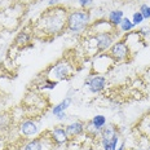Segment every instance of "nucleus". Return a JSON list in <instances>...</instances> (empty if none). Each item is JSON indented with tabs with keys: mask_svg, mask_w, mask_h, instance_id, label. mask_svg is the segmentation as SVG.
<instances>
[{
	"mask_svg": "<svg viewBox=\"0 0 150 150\" xmlns=\"http://www.w3.org/2000/svg\"><path fill=\"white\" fill-rule=\"evenodd\" d=\"M49 135H51V139L53 140V142L56 144V146H60V145H65L70 141L69 139L66 129H65L62 126H57L54 127L52 131H49Z\"/></svg>",
	"mask_w": 150,
	"mask_h": 150,
	"instance_id": "8",
	"label": "nucleus"
},
{
	"mask_svg": "<svg viewBox=\"0 0 150 150\" xmlns=\"http://www.w3.org/2000/svg\"><path fill=\"white\" fill-rule=\"evenodd\" d=\"M74 65L71 61H69L67 58H62V60L57 61L56 64L51 65L47 70L45 78L52 82H61V80H66L69 78L73 76L74 74Z\"/></svg>",
	"mask_w": 150,
	"mask_h": 150,
	"instance_id": "3",
	"label": "nucleus"
},
{
	"mask_svg": "<svg viewBox=\"0 0 150 150\" xmlns=\"http://www.w3.org/2000/svg\"><path fill=\"white\" fill-rule=\"evenodd\" d=\"M39 132V124L38 122L33 119H26L23 122H21L20 124V133L25 137H31L35 136Z\"/></svg>",
	"mask_w": 150,
	"mask_h": 150,
	"instance_id": "9",
	"label": "nucleus"
},
{
	"mask_svg": "<svg viewBox=\"0 0 150 150\" xmlns=\"http://www.w3.org/2000/svg\"><path fill=\"white\" fill-rule=\"evenodd\" d=\"M65 129H66L69 139L71 140V139H74V137L80 136L84 131H86V124H84V122H82V120H75L73 123L67 124Z\"/></svg>",
	"mask_w": 150,
	"mask_h": 150,
	"instance_id": "10",
	"label": "nucleus"
},
{
	"mask_svg": "<svg viewBox=\"0 0 150 150\" xmlns=\"http://www.w3.org/2000/svg\"><path fill=\"white\" fill-rule=\"evenodd\" d=\"M53 148H56V144L51 139L48 131L39 137H35V139L30 140L29 142H26L23 146V150H53Z\"/></svg>",
	"mask_w": 150,
	"mask_h": 150,
	"instance_id": "4",
	"label": "nucleus"
},
{
	"mask_svg": "<svg viewBox=\"0 0 150 150\" xmlns=\"http://www.w3.org/2000/svg\"><path fill=\"white\" fill-rule=\"evenodd\" d=\"M71 104H73V98L70 97V96H67L66 98H64L61 102H58L57 105H54L53 106V109H52V112H53V115H58L60 112L62 111H66L71 106Z\"/></svg>",
	"mask_w": 150,
	"mask_h": 150,
	"instance_id": "12",
	"label": "nucleus"
},
{
	"mask_svg": "<svg viewBox=\"0 0 150 150\" xmlns=\"http://www.w3.org/2000/svg\"><path fill=\"white\" fill-rule=\"evenodd\" d=\"M106 84H108V80H106V76H104V75H92L86 82V86H88V88L92 93H100L101 91H104Z\"/></svg>",
	"mask_w": 150,
	"mask_h": 150,
	"instance_id": "7",
	"label": "nucleus"
},
{
	"mask_svg": "<svg viewBox=\"0 0 150 150\" xmlns=\"http://www.w3.org/2000/svg\"><path fill=\"white\" fill-rule=\"evenodd\" d=\"M123 18H124V12L120 11V9H114V11H111L108 16V21L110 22V25L112 27H115V29L120 25Z\"/></svg>",
	"mask_w": 150,
	"mask_h": 150,
	"instance_id": "11",
	"label": "nucleus"
},
{
	"mask_svg": "<svg viewBox=\"0 0 150 150\" xmlns=\"http://www.w3.org/2000/svg\"><path fill=\"white\" fill-rule=\"evenodd\" d=\"M109 54L111 56L112 60L115 62H124L129 58V56L132 54V52H131V49H129V47H128L127 43L124 42L123 39H120V40L114 42V44L110 47Z\"/></svg>",
	"mask_w": 150,
	"mask_h": 150,
	"instance_id": "5",
	"label": "nucleus"
},
{
	"mask_svg": "<svg viewBox=\"0 0 150 150\" xmlns=\"http://www.w3.org/2000/svg\"><path fill=\"white\" fill-rule=\"evenodd\" d=\"M119 30H120V33H131L133 29H135V25L132 23V21L129 20V18H126L124 17L123 20H122V22L119 26Z\"/></svg>",
	"mask_w": 150,
	"mask_h": 150,
	"instance_id": "15",
	"label": "nucleus"
},
{
	"mask_svg": "<svg viewBox=\"0 0 150 150\" xmlns=\"http://www.w3.org/2000/svg\"><path fill=\"white\" fill-rule=\"evenodd\" d=\"M78 3H79L80 8L87 9L88 7H91V5L93 4V0H78Z\"/></svg>",
	"mask_w": 150,
	"mask_h": 150,
	"instance_id": "18",
	"label": "nucleus"
},
{
	"mask_svg": "<svg viewBox=\"0 0 150 150\" xmlns=\"http://www.w3.org/2000/svg\"><path fill=\"white\" fill-rule=\"evenodd\" d=\"M48 4H49V7H56V5L60 4V0H49Z\"/></svg>",
	"mask_w": 150,
	"mask_h": 150,
	"instance_id": "20",
	"label": "nucleus"
},
{
	"mask_svg": "<svg viewBox=\"0 0 150 150\" xmlns=\"http://www.w3.org/2000/svg\"><path fill=\"white\" fill-rule=\"evenodd\" d=\"M91 25V12L88 9L79 8L69 11L66 31L71 34H80L84 33Z\"/></svg>",
	"mask_w": 150,
	"mask_h": 150,
	"instance_id": "2",
	"label": "nucleus"
},
{
	"mask_svg": "<svg viewBox=\"0 0 150 150\" xmlns=\"http://www.w3.org/2000/svg\"><path fill=\"white\" fill-rule=\"evenodd\" d=\"M56 117H57L58 120H64L65 118H66V111H62V112H60L58 115H56Z\"/></svg>",
	"mask_w": 150,
	"mask_h": 150,
	"instance_id": "19",
	"label": "nucleus"
},
{
	"mask_svg": "<svg viewBox=\"0 0 150 150\" xmlns=\"http://www.w3.org/2000/svg\"><path fill=\"white\" fill-rule=\"evenodd\" d=\"M139 12L142 14V17L145 18V20H150V5H148V4H142L141 7H140Z\"/></svg>",
	"mask_w": 150,
	"mask_h": 150,
	"instance_id": "17",
	"label": "nucleus"
},
{
	"mask_svg": "<svg viewBox=\"0 0 150 150\" xmlns=\"http://www.w3.org/2000/svg\"><path fill=\"white\" fill-rule=\"evenodd\" d=\"M117 150H126V142H122L120 146H118Z\"/></svg>",
	"mask_w": 150,
	"mask_h": 150,
	"instance_id": "21",
	"label": "nucleus"
},
{
	"mask_svg": "<svg viewBox=\"0 0 150 150\" xmlns=\"http://www.w3.org/2000/svg\"><path fill=\"white\" fill-rule=\"evenodd\" d=\"M31 38H33V33H29V31H26V30H22L17 35V38H16L14 43H16V45L17 47H23V45L29 44V43L31 42Z\"/></svg>",
	"mask_w": 150,
	"mask_h": 150,
	"instance_id": "13",
	"label": "nucleus"
},
{
	"mask_svg": "<svg viewBox=\"0 0 150 150\" xmlns=\"http://www.w3.org/2000/svg\"><path fill=\"white\" fill-rule=\"evenodd\" d=\"M132 23L135 25V26H140V25H141L144 21H145V18L142 17V14L140 13V12H135V13H133V16H132Z\"/></svg>",
	"mask_w": 150,
	"mask_h": 150,
	"instance_id": "16",
	"label": "nucleus"
},
{
	"mask_svg": "<svg viewBox=\"0 0 150 150\" xmlns=\"http://www.w3.org/2000/svg\"><path fill=\"white\" fill-rule=\"evenodd\" d=\"M60 1H67V0H60Z\"/></svg>",
	"mask_w": 150,
	"mask_h": 150,
	"instance_id": "22",
	"label": "nucleus"
},
{
	"mask_svg": "<svg viewBox=\"0 0 150 150\" xmlns=\"http://www.w3.org/2000/svg\"><path fill=\"white\" fill-rule=\"evenodd\" d=\"M91 123L97 128V129L102 131V128L106 126V117H105V115H101V114H97V115H95V117L92 118Z\"/></svg>",
	"mask_w": 150,
	"mask_h": 150,
	"instance_id": "14",
	"label": "nucleus"
},
{
	"mask_svg": "<svg viewBox=\"0 0 150 150\" xmlns=\"http://www.w3.org/2000/svg\"><path fill=\"white\" fill-rule=\"evenodd\" d=\"M117 33V31H115ZM115 33H98V34H92L93 39L96 42V48L97 53H104L110 49V47L114 44L115 39Z\"/></svg>",
	"mask_w": 150,
	"mask_h": 150,
	"instance_id": "6",
	"label": "nucleus"
},
{
	"mask_svg": "<svg viewBox=\"0 0 150 150\" xmlns=\"http://www.w3.org/2000/svg\"><path fill=\"white\" fill-rule=\"evenodd\" d=\"M67 14L69 9L66 7H62L60 4L56 7H49L31 25L33 35L44 40L45 38H49L48 40H53L56 36L66 31Z\"/></svg>",
	"mask_w": 150,
	"mask_h": 150,
	"instance_id": "1",
	"label": "nucleus"
}]
</instances>
